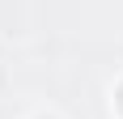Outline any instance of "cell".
<instances>
[{
	"label": "cell",
	"mask_w": 123,
	"mask_h": 119,
	"mask_svg": "<svg viewBox=\"0 0 123 119\" xmlns=\"http://www.w3.org/2000/svg\"><path fill=\"white\" fill-rule=\"evenodd\" d=\"M119 106H123V89H119Z\"/></svg>",
	"instance_id": "cell-1"
}]
</instances>
